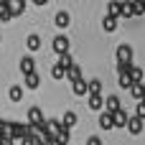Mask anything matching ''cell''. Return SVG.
<instances>
[{"instance_id":"obj_1","label":"cell","mask_w":145,"mask_h":145,"mask_svg":"<svg viewBox=\"0 0 145 145\" xmlns=\"http://www.w3.org/2000/svg\"><path fill=\"white\" fill-rule=\"evenodd\" d=\"M69 46H71V43H69V36H64V33H59V36L51 41V48H54V54H59V56H61V54H69Z\"/></svg>"},{"instance_id":"obj_2","label":"cell","mask_w":145,"mask_h":145,"mask_svg":"<svg viewBox=\"0 0 145 145\" xmlns=\"http://www.w3.org/2000/svg\"><path fill=\"white\" fill-rule=\"evenodd\" d=\"M117 64H133V46L130 43L117 46Z\"/></svg>"},{"instance_id":"obj_3","label":"cell","mask_w":145,"mask_h":145,"mask_svg":"<svg viewBox=\"0 0 145 145\" xmlns=\"http://www.w3.org/2000/svg\"><path fill=\"white\" fill-rule=\"evenodd\" d=\"M28 130H31V125H23V122H13V125H10V138H13V140H23V138L28 135Z\"/></svg>"},{"instance_id":"obj_4","label":"cell","mask_w":145,"mask_h":145,"mask_svg":"<svg viewBox=\"0 0 145 145\" xmlns=\"http://www.w3.org/2000/svg\"><path fill=\"white\" fill-rule=\"evenodd\" d=\"M41 122H46V117H43V112H41V107H31L28 110V125H41Z\"/></svg>"},{"instance_id":"obj_5","label":"cell","mask_w":145,"mask_h":145,"mask_svg":"<svg viewBox=\"0 0 145 145\" xmlns=\"http://www.w3.org/2000/svg\"><path fill=\"white\" fill-rule=\"evenodd\" d=\"M127 133H130V135H140V133H143V120H140L138 115H130V120H127Z\"/></svg>"},{"instance_id":"obj_6","label":"cell","mask_w":145,"mask_h":145,"mask_svg":"<svg viewBox=\"0 0 145 145\" xmlns=\"http://www.w3.org/2000/svg\"><path fill=\"white\" fill-rule=\"evenodd\" d=\"M69 23H71V15H69L66 10H59V13H56V18H54V25L64 31V28H69Z\"/></svg>"},{"instance_id":"obj_7","label":"cell","mask_w":145,"mask_h":145,"mask_svg":"<svg viewBox=\"0 0 145 145\" xmlns=\"http://www.w3.org/2000/svg\"><path fill=\"white\" fill-rule=\"evenodd\" d=\"M33 71H36V61H33V56L28 54V56L20 59V74H33Z\"/></svg>"},{"instance_id":"obj_8","label":"cell","mask_w":145,"mask_h":145,"mask_svg":"<svg viewBox=\"0 0 145 145\" xmlns=\"http://www.w3.org/2000/svg\"><path fill=\"white\" fill-rule=\"evenodd\" d=\"M112 120H115V127H127V120H130V115L120 107L117 112H112Z\"/></svg>"},{"instance_id":"obj_9","label":"cell","mask_w":145,"mask_h":145,"mask_svg":"<svg viewBox=\"0 0 145 145\" xmlns=\"http://www.w3.org/2000/svg\"><path fill=\"white\" fill-rule=\"evenodd\" d=\"M5 5L10 8L13 18H15V15H23V13H25V0H8Z\"/></svg>"},{"instance_id":"obj_10","label":"cell","mask_w":145,"mask_h":145,"mask_svg":"<svg viewBox=\"0 0 145 145\" xmlns=\"http://www.w3.org/2000/svg\"><path fill=\"white\" fill-rule=\"evenodd\" d=\"M102 107H105V97L102 94H89V110L102 112Z\"/></svg>"},{"instance_id":"obj_11","label":"cell","mask_w":145,"mask_h":145,"mask_svg":"<svg viewBox=\"0 0 145 145\" xmlns=\"http://www.w3.org/2000/svg\"><path fill=\"white\" fill-rule=\"evenodd\" d=\"M105 110H107V112H117V110H120V97H117V94L105 97Z\"/></svg>"},{"instance_id":"obj_12","label":"cell","mask_w":145,"mask_h":145,"mask_svg":"<svg viewBox=\"0 0 145 145\" xmlns=\"http://www.w3.org/2000/svg\"><path fill=\"white\" fill-rule=\"evenodd\" d=\"M99 127H102V130H112V127H115V120H112V112H107V110H105V112L99 115Z\"/></svg>"},{"instance_id":"obj_13","label":"cell","mask_w":145,"mask_h":145,"mask_svg":"<svg viewBox=\"0 0 145 145\" xmlns=\"http://www.w3.org/2000/svg\"><path fill=\"white\" fill-rule=\"evenodd\" d=\"M107 15L120 18V15H122V0H110V5H107Z\"/></svg>"},{"instance_id":"obj_14","label":"cell","mask_w":145,"mask_h":145,"mask_svg":"<svg viewBox=\"0 0 145 145\" xmlns=\"http://www.w3.org/2000/svg\"><path fill=\"white\" fill-rule=\"evenodd\" d=\"M102 28H105L107 33H115V31H117V18H115V15H105V18H102Z\"/></svg>"},{"instance_id":"obj_15","label":"cell","mask_w":145,"mask_h":145,"mask_svg":"<svg viewBox=\"0 0 145 145\" xmlns=\"http://www.w3.org/2000/svg\"><path fill=\"white\" fill-rule=\"evenodd\" d=\"M25 46H28V51H38V48H41V36H38V33H28Z\"/></svg>"},{"instance_id":"obj_16","label":"cell","mask_w":145,"mask_h":145,"mask_svg":"<svg viewBox=\"0 0 145 145\" xmlns=\"http://www.w3.org/2000/svg\"><path fill=\"white\" fill-rule=\"evenodd\" d=\"M23 82H25V87L28 89H38V84H41V76L33 71V74H23Z\"/></svg>"},{"instance_id":"obj_17","label":"cell","mask_w":145,"mask_h":145,"mask_svg":"<svg viewBox=\"0 0 145 145\" xmlns=\"http://www.w3.org/2000/svg\"><path fill=\"white\" fill-rule=\"evenodd\" d=\"M8 97H10V102H20V99H23V87H20V84L8 87Z\"/></svg>"},{"instance_id":"obj_18","label":"cell","mask_w":145,"mask_h":145,"mask_svg":"<svg viewBox=\"0 0 145 145\" xmlns=\"http://www.w3.org/2000/svg\"><path fill=\"white\" fill-rule=\"evenodd\" d=\"M71 89H74V94H76V97H84V94H89V87H87V82H84V79L74 82V84H71Z\"/></svg>"},{"instance_id":"obj_19","label":"cell","mask_w":145,"mask_h":145,"mask_svg":"<svg viewBox=\"0 0 145 145\" xmlns=\"http://www.w3.org/2000/svg\"><path fill=\"white\" fill-rule=\"evenodd\" d=\"M66 79H69L71 84H74V82H79V79H82V69H79L76 64H74V66H69V69H66Z\"/></svg>"},{"instance_id":"obj_20","label":"cell","mask_w":145,"mask_h":145,"mask_svg":"<svg viewBox=\"0 0 145 145\" xmlns=\"http://www.w3.org/2000/svg\"><path fill=\"white\" fill-rule=\"evenodd\" d=\"M130 94H133L135 102H140L145 97V84H133V87H130Z\"/></svg>"},{"instance_id":"obj_21","label":"cell","mask_w":145,"mask_h":145,"mask_svg":"<svg viewBox=\"0 0 145 145\" xmlns=\"http://www.w3.org/2000/svg\"><path fill=\"white\" fill-rule=\"evenodd\" d=\"M61 125L71 130V127L76 125V112H71V110H69V112H64V120H61Z\"/></svg>"},{"instance_id":"obj_22","label":"cell","mask_w":145,"mask_h":145,"mask_svg":"<svg viewBox=\"0 0 145 145\" xmlns=\"http://www.w3.org/2000/svg\"><path fill=\"white\" fill-rule=\"evenodd\" d=\"M69 140H71V133H69V127L61 125V130H59V135H56V143H59V145H66Z\"/></svg>"},{"instance_id":"obj_23","label":"cell","mask_w":145,"mask_h":145,"mask_svg":"<svg viewBox=\"0 0 145 145\" xmlns=\"http://www.w3.org/2000/svg\"><path fill=\"white\" fill-rule=\"evenodd\" d=\"M130 76H133V84H143V69L140 66H130Z\"/></svg>"},{"instance_id":"obj_24","label":"cell","mask_w":145,"mask_h":145,"mask_svg":"<svg viewBox=\"0 0 145 145\" xmlns=\"http://www.w3.org/2000/svg\"><path fill=\"white\" fill-rule=\"evenodd\" d=\"M87 87H89V94H102V82L99 79H89Z\"/></svg>"},{"instance_id":"obj_25","label":"cell","mask_w":145,"mask_h":145,"mask_svg":"<svg viewBox=\"0 0 145 145\" xmlns=\"http://www.w3.org/2000/svg\"><path fill=\"white\" fill-rule=\"evenodd\" d=\"M120 18H135V13H133V3L130 0H122V15Z\"/></svg>"},{"instance_id":"obj_26","label":"cell","mask_w":145,"mask_h":145,"mask_svg":"<svg viewBox=\"0 0 145 145\" xmlns=\"http://www.w3.org/2000/svg\"><path fill=\"white\" fill-rule=\"evenodd\" d=\"M51 76H54V79H64V76H66V69H64L61 64H54V66H51Z\"/></svg>"},{"instance_id":"obj_27","label":"cell","mask_w":145,"mask_h":145,"mask_svg":"<svg viewBox=\"0 0 145 145\" xmlns=\"http://www.w3.org/2000/svg\"><path fill=\"white\" fill-rule=\"evenodd\" d=\"M59 64H61L64 69H69V66H74V56H71V54H61V56H59Z\"/></svg>"},{"instance_id":"obj_28","label":"cell","mask_w":145,"mask_h":145,"mask_svg":"<svg viewBox=\"0 0 145 145\" xmlns=\"http://www.w3.org/2000/svg\"><path fill=\"white\" fill-rule=\"evenodd\" d=\"M120 87H122V89H130V87H133V76H130V71L120 74Z\"/></svg>"},{"instance_id":"obj_29","label":"cell","mask_w":145,"mask_h":145,"mask_svg":"<svg viewBox=\"0 0 145 145\" xmlns=\"http://www.w3.org/2000/svg\"><path fill=\"white\" fill-rule=\"evenodd\" d=\"M8 20H13V13L8 5H0V23H8Z\"/></svg>"},{"instance_id":"obj_30","label":"cell","mask_w":145,"mask_h":145,"mask_svg":"<svg viewBox=\"0 0 145 145\" xmlns=\"http://www.w3.org/2000/svg\"><path fill=\"white\" fill-rule=\"evenodd\" d=\"M133 3V13L135 15H143L145 13V0H130Z\"/></svg>"},{"instance_id":"obj_31","label":"cell","mask_w":145,"mask_h":145,"mask_svg":"<svg viewBox=\"0 0 145 145\" xmlns=\"http://www.w3.org/2000/svg\"><path fill=\"white\" fill-rule=\"evenodd\" d=\"M135 115H138L140 120H145V99H140V102H138V107H135Z\"/></svg>"},{"instance_id":"obj_32","label":"cell","mask_w":145,"mask_h":145,"mask_svg":"<svg viewBox=\"0 0 145 145\" xmlns=\"http://www.w3.org/2000/svg\"><path fill=\"white\" fill-rule=\"evenodd\" d=\"M87 145H102V140H99L97 135H89V138H87Z\"/></svg>"},{"instance_id":"obj_33","label":"cell","mask_w":145,"mask_h":145,"mask_svg":"<svg viewBox=\"0 0 145 145\" xmlns=\"http://www.w3.org/2000/svg\"><path fill=\"white\" fill-rule=\"evenodd\" d=\"M48 0H33V5H46Z\"/></svg>"},{"instance_id":"obj_34","label":"cell","mask_w":145,"mask_h":145,"mask_svg":"<svg viewBox=\"0 0 145 145\" xmlns=\"http://www.w3.org/2000/svg\"><path fill=\"white\" fill-rule=\"evenodd\" d=\"M5 3H8V0H0V5H5Z\"/></svg>"},{"instance_id":"obj_35","label":"cell","mask_w":145,"mask_h":145,"mask_svg":"<svg viewBox=\"0 0 145 145\" xmlns=\"http://www.w3.org/2000/svg\"><path fill=\"white\" fill-rule=\"evenodd\" d=\"M0 43H3V36H0Z\"/></svg>"},{"instance_id":"obj_36","label":"cell","mask_w":145,"mask_h":145,"mask_svg":"<svg viewBox=\"0 0 145 145\" xmlns=\"http://www.w3.org/2000/svg\"><path fill=\"white\" fill-rule=\"evenodd\" d=\"M54 145H59V143H54Z\"/></svg>"},{"instance_id":"obj_37","label":"cell","mask_w":145,"mask_h":145,"mask_svg":"<svg viewBox=\"0 0 145 145\" xmlns=\"http://www.w3.org/2000/svg\"><path fill=\"white\" fill-rule=\"evenodd\" d=\"M143 99H145V97H143Z\"/></svg>"}]
</instances>
